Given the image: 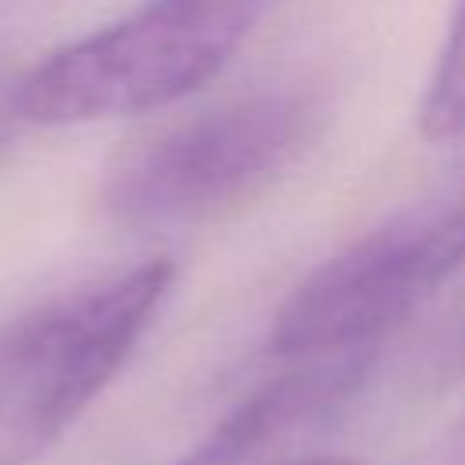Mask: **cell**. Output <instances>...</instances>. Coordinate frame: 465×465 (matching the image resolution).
I'll use <instances>...</instances> for the list:
<instances>
[{
    "instance_id": "1",
    "label": "cell",
    "mask_w": 465,
    "mask_h": 465,
    "mask_svg": "<svg viewBox=\"0 0 465 465\" xmlns=\"http://www.w3.org/2000/svg\"><path fill=\"white\" fill-rule=\"evenodd\" d=\"M269 0H145L7 87L18 124L69 127L163 109L214 80Z\"/></svg>"
},
{
    "instance_id": "2",
    "label": "cell",
    "mask_w": 465,
    "mask_h": 465,
    "mask_svg": "<svg viewBox=\"0 0 465 465\" xmlns=\"http://www.w3.org/2000/svg\"><path fill=\"white\" fill-rule=\"evenodd\" d=\"M174 280L149 258L25 316L0 341V465H33L120 374Z\"/></svg>"
},
{
    "instance_id": "5",
    "label": "cell",
    "mask_w": 465,
    "mask_h": 465,
    "mask_svg": "<svg viewBox=\"0 0 465 465\" xmlns=\"http://www.w3.org/2000/svg\"><path fill=\"white\" fill-rule=\"evenodd\" d=\"M363 363V349L302 360L298 371L280 374L254 389L247 400H240L178 465H247L265 443L345 396L360 381Z\"/></svg>"
},
{
    "instance_id": "3",
    "label": "cell",
    "mask_w": 465,
    "mask_h": 465,
    "mask_svg": "<svg viewBox=\"0 0 465 465\" xmlns=\"http://www.w3.org/2000/svg\"><path fill=\"white\" fill-rule=\"evenodd\" d=\"M312 91H254L189 116L131 149L102 189L105 214L124 229L207 222L262 193L320 134Z\"/></svg>"
},
{
    "instance_id": "6",
    "label": "cell",
    "mask_w": 465,
    "mask_h": 465,
    "mask_svg": "<svg viewBox=\"0 0 465 465\" xmlns=\"http://www.w3.org/2000/svg\"><path fill=\"white\" fill-rule=\"evenodd\" d=\"M418 131L425 142L465 138V0L450 18L447 40L436 54L429 84L418 102Z\"/></svg>"
},
{
    "instance_id": "8",
    "label": "cell",
    "mask_w": 465,
    "mask_h": 465,
    "mask_svg": "<svg viewBox=\"0 0 465 465\" xmlns=\"http://www.w3.org/2000/svg\"><path fill=\"white\" fill-rule=\"evenodd\" d=\"M305 465H356V461H349V458H312Z\"/></svg>"
},
{
    "instance_id": "7",
    "label": "cell",
    "mask_w": 465,
    "mask_h": 465,
    "mask_svg": "<svg viewBox=\"0 0 465 465\" xmlns=\"http://www.w3.org/2000/svg\"><path fill=\"white\" fill-rule=\"evenodd\" d=\"M18 120H15V113H11V105H7V94L0 98V153L7 149V142H11V127H15Z\"/></svg>"
},
{
    "instance_id": "4",
    "label": "cell",
    "mask_w": 465,
    "mask_h": 465,
    "mask_svg": "<svg viewBox=\"0 0 465 465\" xmlns=\"http://www.w3.org/2000/svg\"><path fill=\"white\" fill-rule=\"evenodd\" d=\"M465 265V171L316 265L276 309L272 349L291 360L367 349Z\"/></svg>"
}]
</instances>
